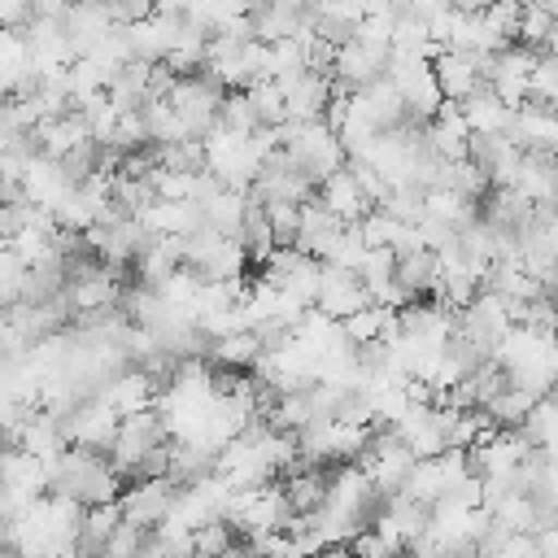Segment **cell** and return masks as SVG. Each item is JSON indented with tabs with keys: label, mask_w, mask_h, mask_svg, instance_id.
Wrapping results in <instances>:
<instances>
[{
	"label": "cell",
	"mask_w": 558,
	"mask_h": 558,
	"mask_svg": "<svg viewBox=\"0 0 558 558\" xmlns=\"http://www.w3.org/2000/svg\"><path fill=\"white\" fill-rule=\"evenodd\" d=\"M174 497H179V488L166 484V480L131 484V488L118 493V514H122V523H135V527H144V532H157V527L170 523Z\"/></svg>",
	"instance_id": "6da1fadb"
},
{
	"label": "cell",
	"mask_w": 558,
	"mask_h": 558,
	"mask_svg": "<svg viewBox=\"0 0 558 558\" xmlns=\"http://www.w3.org/2000/svg\"><path fill=\"white\" fill-rule=\"evenodd\" d=\"M222 471V453L209 440H174L170 445V471L166 484L174 488H205Z\"/></svg>",
	"instance_id": "7a4b0ae2"
}]
</instances>
